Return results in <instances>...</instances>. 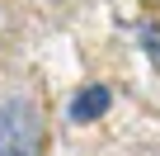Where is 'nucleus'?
Wrapping results in <instances>:
<instances>
[{
  "label": "nucleus",
  "instance_id": "obj_1",
  "mask_svg": "<svg viewBox=\"0 0 160 156\" xmlns=\"http://www.w3.org/2000/svg\"><path fill=\"white\" fill-rule=\"evenodd\" d=\"M42 118L28 100H0V156H38Z\"/></svg>",
  "mask_w": 160,
  "mask_h": 156
},
{
  "label": "nucleus",
  "instance_id": "obj_2",
  "mask_svg": "<svg viewBox=\"0 0 160 156\" xmlns=\"http://www.w3.org/2000/svg\"><path fill=\"white\" fill-rule=\"evenodd\" d=\"M108 104H113V90L108 85H80L75 95H71V109H66V118L75 123V128H85V123H94V118H104L108 114Z\"/></svg>",
  "mask_w": 160,
  "mask_h": 156
},
{
  "label": "nucleus",
  "instance_id": "obj_3",
  "mask_svg": "<svg viewBox=\"0 0 160 156\" xmlns=\"http://www.w3.org/2000/svg\"><path fill=\"white\" fill-rule=\"evenodd\" d=\"M137 47L151 57V66L160 71V24H137Z\"/></svg>",
  "mask_w": 160,
  "mask_h": 156
}]
</instances>
